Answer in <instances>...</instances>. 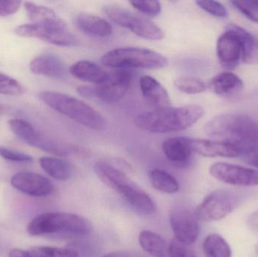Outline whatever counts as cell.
Listing matches in <instances>:
<instances>
[{"instance_id": "obj_1", "label": "cell", "mask_w": 258, "mask_h": 257, "mask_svg": "<svg viewBox=\"0 0 258 257\" xmlns=\"http://www.w3.org/2000/svg\"><path fill=\"white\" fill-rule=\"evenodd\" d=\"M203 115L204 110L199 105L169 107L140 113L135 117L134 122L142 131L165 134L190 128Z\"/></svg>"}, {"instance_id": "obj_2", "label": "cell", "mask_w": 258, "mask_h": 257, "mask_svg": "<svg viewBox=\"0 0 258 257\" xmlns=\"http://www.w3.org/2000/svg\"><path fill=\"white\" fill-rule=\"evenodd\" d=\"M94 170L107 187L120 195L137 213L146 216L154 214L156 206L151 198L117 164L101 160L95 163Z\"/></svg>"}, {"instance_id": "obj_3", "label": "cell", "mask_w": 258, "mask_h": 257, "mask_svg": "<svg viewBox=\"0 0 258 257\" xmlns=\"http://www.w3.org/2000/svg\"><path fill=\"white\" fill-rule=\"evenodd\" d=\"M206 135L238 144H258V122L251 116L228 113L215 116L205 125Z\"/></svg>"}, {"instance_id": "obj_4", "label": "cell", "mask_w": 258, "mask_h": 257, "mask_svg": "<svg viewBox=\"0 0 258 257\" xmlns=\"http://www.w3.org/2000/svg\"><path fill=\"white\" fill-rule=\"evenodd\" d=\"M41 101L54 111L94 131H102L108 126L107 119L86 103L65 94L42 92Z\"/></svg>"}, {"instance_id": "obj_5", "label": "cell", "mask_w": 258, "mask_h": 257, "mask_svg": "<svg viewBox=\"0 0 258 257\" xmlns=\"http://www.w3.org/2000/svg\"><path fill=\"white\" fill-rule=\"evenodd\" d=\"M32 236L47 235H69L85 236L92 231L89 220L77 214L49 212L35 217L27 226Z\"/></svg>"}, {"instance_id": "obj_6", "label": "cell", "mask_w": 258, "mask_h": 257, "mask_svg": "<svg viewBox=\"0 0 258 257\" xmlns=\"http://www.w3.org/2000/svg\"><path fill=\"white\" fill-rule=\"evenodd\" d=\"M104 66L116 69H158L166 67L168 59L160 53L139 47H122L110 50L101 57Z\"/></svg>"}, {"instance_id": "obj_7", "label": "cell", "mask_w": 258, "mask_h": 257, "mask_svg": "<svg viewBox=\"0 0 258 257\" xmlns=\"http://www.w3.org/2000/svg\"><path fill=\"white\" fill-rule=\"evenodd\" d=\"M15 33L24 37L37 38L57 46L74 47L79 44L77 36L58 16L41 24L31 23L19 26L15 29Z\"/></svg>"}, {"instance_id": "obj_8", "label": "cell", "mask_w": 258, "mask_h": 257, "mask_svg": "<svg viewBox=\"0 0 258 257\" xmlns=\"http://www.w3.org/2000/svg\"><path fill=\"white\" fill-rule=\"evenodd\" d=\"M9 127L12 132L21 141L45 152L60 156H66L74 152H80L74 146L46 137L27 121L19 119H12L9 121Z\"/></svg>"}, {"instance_id": "obj_9", "label": "cell", "mask_w": 258, "mask_h": 257, "mask_svg": "<svg viewBox=\"0 0 258 257\" xmlns=\"http://www.w3.org/2000/svg\"><path fill=\"white\" fill-rule=\"evenodd\" d=\"M103 12L113 23L128 29L143 39L159 41L165 36L162 29L154 23L120 6L113 5L105 6Z\"/></svg>"}, {"instance_id": "obj_10", "label": "cell", "mask_w": 258, "mask_h": 257, "mask_svg": "<svg viewBox=\"0 0 258 257\" xmlns=\"http://www.w3.org/2000/svg\"><path fill=\"white\" fill-rule=\"evenodd\" d=\"M242 198L240 193L233 190H215L196 209L197 217L200 221L208 223L222 220L240 205Z\"/></svg>"}, {"instance_id": "obj_11", "label": "cell", "mask_w": 258, "mask_h": 257, "mask_svg": "<svg viewBox=\"0 0 258 257\" xmlns=\"http://www.w3.org/2000/svg\"><path fill=\"white\" fill-rule=\"evenodd\" d=\"M169 221L174 239L188 246L197 241L200 232V220L194 208L186 205H177L170 213Z\"/></svg>"}, {"instance_id": "obj_12", "label": "cell", "mask_w": 258, "mask_h": 257, "mask_svg": "<svg viewBox=\"0 0 258 257\" xmlns=\"http://www.w3.org/2000/svg\"><path fill=\"white\" fill-rule=\"evenodd\" d=\"M192 152L204 157L243 158L258 144L244 145L215 140L190 138Z\"/></svg>"}, {"instance_id": "obj_13", "label": "cell", "mask_w": 258, "mask_h": 257, "mask_svg": "<svg viewBox=\"0 0 258 257\" xmlns=\"http://www.w3.org/2000/svg\"><path fill=\"white\" fill-rule=\"evenodd\" d=\"M132 84V75L127 70L116 69L108 72L107 78L96 84L93 89V98L105 104L119 102L125 97Z\"/></svg>"}, {"instance_id": "obj_14", "label": "cell", "mask_w": 258, "mask_h": 257, "mask_svg": "<svg viewBox=\"0 0 258 257\" xmlns=\"http://www.w3.org/2000/svg\"><path fill=\"white\" fill-rule=\"evenodd\" d=\"M210 175L224 184L238 187L258 186V170L226 162H215L209 167Z\"/></svg>"}, {"instance_id": "obj_15", "label": "cell", "mask_w": 258, "mask_h": 257, "mask_svg": "<svg viewBox=\"0 0 258 257\" xmlns=\"http://www.w3.org/2000/svg\"><path fill=\"white\" fill-rule=\"evenodd\" d=\"M217 55L220 63L227 69H233L242 60V48L237 33L227 26L217 42Z\"/></svg>"}, {"instance_id": "obj_16", "label": "cell", "mask_w": 258, "mask_h": 257, "mask_svg": "<svg viewBox=\"0 0 258 257\" xmlns=\"http://www.w3.org/2000/svg\"><path fill=\"white\" fill-rule=\"evenodd\" d=\"M11 184L14 188L33 197H45L54 191L51 181L33 172H20L12 177Z\"/></svg>"}, {"instance_id": "obj_17", "label": "cell", "mask_w": 258, "mask_h": 257, "mask_svg": "<svg viewBox=\"0 0 258 257\" xmlns=\"http://www.w3.org/2000/svg\"><path fill=\"white\" fill-rule=\"evenodd\" d=\"M31 72L55 79L68 76L69 68L66 63L54 53L46 52L35 57L30 64Z\"/></svg>"}, {"instance_id": "obj_18", "label": "cell", "mask_w": 258, "mask_h": 257, "mask_svg": "<svg viewBox=\"0 0 258 257\" xmlns=\"http://www.w3.org/2000/svg\"><path fill=\"white\" fill-rule=\"evenodd\" d=\"M140 89L144 99L155 109L171 106V100L166 89L153 77L144 75L139 80Z\"/></svg>"}, {"instance_id": "obj_19", "label": "cell", "mask_w": 258, "mask_h": 257, "mask_svg": "<svg viewBox=\"0 0 258 257\" xmlns=\"http://www.w3.org/2000/svg\"><path fill=\"white\" fill-rule=\"evenodd\" d=\"M209 86L215 95L223 98H230L242 92L244 83L236 74L224 72L213 77L209 81Z\"/></svg>"}, {"instance_id": "obj_20", "label": "cell", "mask_w": 258, "mask_h": 257, "mask_svg": "<svg viewBox=\"0 0 258 257\" xmlns=\"http://www.w3.org/2000/svg\"><path fill=\"white\" fill-rule=\"evenodd\" d=\"M162 150L166 158L176 164H185L194 153L190 138L183 137H170L164 140Z\"/></svg>"}, {"instance_id": "obj_21", "label": "cell", "mask_w": 258, "mask_h": 257, "mask_svg": "<svg viewBox=\"0 0 258 257\" xmlns=\"http://www.w3.org/2000/svg\"><path fill=\"white\" fill-rule=\"evenodd\" d=\"M69 72L73 76L81 81L95 84L102 82L108 75V72L102 66L86 60L74 63L69 68Z\"/></svg>"}, {"instance_id": "obj_22", "label": "cell", "mask_w": 258, "mask_h": 257, "mask_svg": "<svg viewBox=\"0 0 258 257\" xmlns=\"http://www.w3.org/2000/svg\"><path fill=\"white\" fill-rule=\"evenodd\" d=\"M77 27L86 34L96 37H107L112 34L113 28L110 23L96 15L80 14L76 18Z\"/></svg>"}, {"instance_id": "obj_23", "label": "cell", "mask_w": 258, "mask_h": 257, "mask_svg": "<svg viewBox=\"0 0 258 257\" xmlns=\"http://www.w3.org/2000/svg\"><path fill=\"white\" fill-rule=\"evenodd\" d=\"M39 164L51 178L57 181H68L75 174L74 165L69 161L62 158L42 157L39 159Z\"/></svg>"}, {"instance_id": "obj_24", "label": "cell", "mask_w": 258, "mask_h": 257, "mask_svg": "<svg viewBox=\"0 0 258 257\" xmlns=\"http://www.w3.org/2000/svg\"><path fill=\"white\" fill-rule=\"evenodd\" d=\"M140 246L154 257H168V246L160 235L150 230H143L138 237Z\"/></svg>"}, {"instance_id": "obj_25", "label": "cell", "mask_w": 258, "mask_h": 257, "mask_svg": "<svg viewBox=\"0 0 258 257\" xmlns=\"http://www.w3.org/2000/svg\"><path fill=\"white\" fill-rule=\"evenodd\" d=\"M233 29L241 41L242 48V61L244 63H255L258 62V40L252 34L247 31L242 27H239L236 24L228 25Z\"/></svg>"}, {"instance_id": "obj_26", "label": "cell", "mask_w": 258, "mask_h": 257, "mask_svg": "<svg viewBox=\"0 0 258 257\" xmlns=\"http://www.w3.org/2000/svg\"><path fill=\"white\" fill-rule=\"evenodd\" d=\"M203 250L205 257H232L230 245L218 234H210L205 238Z\"/></svg>"}, {"instance_id": "obj_27", "label": "cell", "mask_w": 258, "mask_h": 257, "mask_svg": "<svg viewBox=\"0 0 258 257\" xmlns=\"http://www.w3.org/2000/svg\"><path fill=\"white\" fill-rule=\"evenodd\" d=\"M152 185L158 191L174 194L179 190V184L174 177L160 169H153L149 172Z\"/></svg>"}, {"instance_id": "obj_28", "label": "cell", "mask_w": 258, "mask_h": 257, "mask_svg": "<svg viewBox=\"0 0 258 257\" xmlns=\"http://www.w3.org/2000/svg\"><path fill=\"white\" fill-rule=\"evenodd\" d=\"M24 8L27 12V17L33 24L46 22L57 17L55 12L50 8L39 6L31 2H25Z\"/></svg>"}, {"instance_id": "obj_29", "label": "cell", "mask_w": 258, "mask_h": 257, "mask_svg": "<svg viewBox=\"0 0 258 257\" xmlns=\"http://www.w3.org/2000/svg\"><path fill=\"white\" fill-rule=\"evenodd\" d=\"M27 251L32 257H79V252L74 248L35 246Z\"/></svg>"}, {"instance_id": "obj_30", "label": "cell", "mask_w": 258, "mask_h": 257, "mask_svg": "<svg viewBox=\"0 0 258 257\" xmlns=\"http://www.w3.org/2000/svg\"><path fill=\"white\" fill-rule=\"evenodd\" d=\"M174 85L177 90L186 95H197L204 92L207 89L206 83L200 78L182 76L176 78Z\"/></svg>"}, {"instance_id": "obj_31", "label": "cell", "mask_w": 258, "mask_h": 257, "mask_svg": "<svg viewBox=\"0 0 258 257\" xmlns=\"http://www.w3.org/2000/svg\"><path fill=\"white\" fill-rule=\"evenodd\" d=\"M25 90L22 84L15 78L0 72V94L9 96H20Z\"/></svg>"}, {"instance_id": "obj_32", "label": "cell", "mask_w": 258, "mask_h": 257, "mask_svg": "<svg viewBox=\"0 0 258 257\" xmlns=\"http://www.w3.org/2000/svg\"><path fill=\"white\" fill-rule=\"evenodd\" d=\"M233 6L251 21L258 23L257 0H233Z\"/></svg>"}, {"instance_id": "obj_33", "label": "cell", "mask_w": 258, "mask_h": 257, "mask_svg": "<svg viewBox=\"0 0 258 257\" xmlns=\"http://www.w3.org/2000/svg\"><path fill=\"white\" fill-rule=\"evenodd\" d=\"M130 4L137 10L149 17H156L162 10L161 3L156 0L146 1H131Z\"/></svg>"}, {"instance_id": "obj_34", "label": "cell", "mask_w": 258, "mask_h": 257, "mask_svg": "<svg viewBox=\"0 0 258 257\" xmlns=\"http://www.w3.org/2000/svg\"><path fill=\"white\" fill-rule=\"evenodd\" d=\"M197 6L203 10L217 18H224L227 17L228 12L224 5L218 1L212 0H199L196 2Z\"/></svg>"}, {"instance_id": "obj_35", "label": "cell", "mask_w": 258, "mask_h": 257, "mask_svg": "<svg viewBox=\"0 0 258 257\" xmlns=\"http://www.w3.org/2000/svg\"><path fill=\"white\" fill-rule=\"evenodd\" d=\"M168 256L197 257V255L189 246L182 244L177 240L174 239L168 246Z\"/></svg>"}, {"instance_id": "obj_36", "label": "cell", "mask_w": 258, "mask_h": 257, "mask_svg": "<svg viewBox=\"0 0 258 257\" xmlns=\"http://www.w3.org/2000/svg\"><path fill=\"white\" fill-rule=\"evenodd\" d=\"M0 156L4 159L15 162H30L33 161V157L27 154L3 146H0Z\"/></svg>"}, {"instance_id": "obj_37", "label": "cell", "mask_w": 258, "mask_h": 257, "mask_svg": "<svg viewBox=\"0 0 258 257\" xmlns=\"http://www.w3.org/2000/svg\"><path fill=\"white\" fill-rule=\"evenodd\" d=\"M21 1L18 0H0V17H7L14 15L21 7Z\"/></svg>"}, {"instance_id": "obj_38", "label": "cell", "mask_w": 258, "mask_h": 257, "mask_svg": "<svg viewBox=\"0 0 258 257\" xmlns=\"http://www.w3.org/2000/svg\"><path fill=\"white\" fill-rule=\"evenodd\" d=\"M247 226L252 232L258 235V211L252 213L247 218Z\"/></svg>"}, {"instance_id": "obj_39", "label": "cell", "mask_w": 258, "mask_h": 257, "mask_svg": "<svg viewBox=\"0 0 258 257\" xmlns=\"http://www.w3.org/2000/svg\"><path fill=\"white\" fill-rule=\"evenodd\" d=\"M247 164L258 168V146L252 152H250L247 156L242 158Z\"/></svg>"}, {"instance_id": "obj_40", "label": "cell", "mask_w": 258, "mask_h": 257, "mask_svg": "<svg viewBox=\"0 0 258 257\" xmlns=\"http://www.w3.org/2000/svg\"><path fill=\"white\" fill-rule=\"evenodd\" d=\"M9 257H32L27 250H21L19 248H15L9 252Z\"/></svg>"}, {"instance_id": "obj_41", "label": "cell", "mask_w": 258, "mask_h": 257, "mask_svg": "<svg viewBox=\"0 0 258 257\" xmlns=\"http://www.w3.org/2000/svg\"><path fill=\"white\" fill-rule=\"evenodd\" d=\"M102 257H132V256L128 252L124 251V250H116V251L107 253Z\"/></svg>"}, {"instance_id": "obj_42", "label": "cell", "mask_w": 258, "mask_h": 257, "mask_svg": "<svg viewBox=\"0 0 258 257\" xmlns=\"http://www.w3.org/2000/svg\"><path fill=\"white\" fill-rule=\"evenodd\" d=\"M255 251L256 253H257L258 256V244H257V245L255 246Z\"/></svg>"}, {"instance_id": "obj_43", "label": "cell", "mask_w": 258, "mask_h": 257, "mask_svg": "<svg viewBox=\"0 0 258 257\" xmlns=\"http://www.w3.org/2000/svg\"><path fill=\"white\" fill-rule=\"evenodd\" d=\"M257 2H258V0H257Z\"/></svg>"}]
</instances>
